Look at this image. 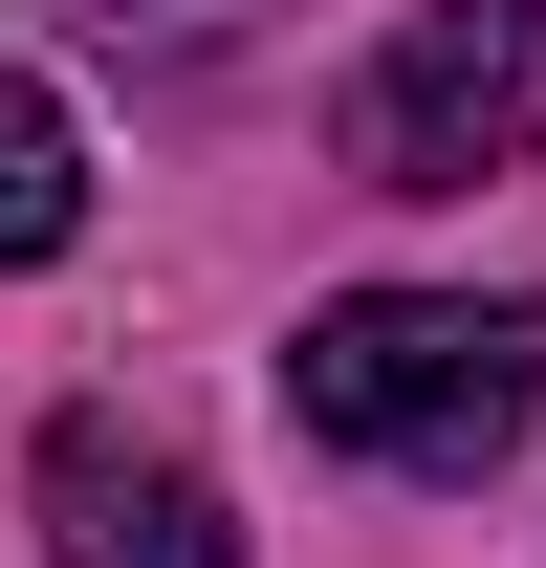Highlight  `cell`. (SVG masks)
<instances>
[{
  "label": "cell",
  "instance_id": "1",
  "mask_svg": "<svg viewBox=\"0 0 546 568\" xmlns=\"http://www.w3.org/2000/svg\"><path fill=\"white\" fill-rule=\"evenodd\" d=\"M284 416L328 459H394V481H481L503 437L546 416V306H481V284H350L284 351Z\"/></svg>",
  "mask_w": 546,
  "mask_h": 568
},
{
  "label": "cell",
  "instance_id": "2",
  "mask_svg": "<svg viewBox=\"0 0 546 568\" xmlns=\"http://www.w3.org/2000/svg\"><path fill=\"white\" fill-rule=\"evenodd\" d=\"M546 153V0H415L350 67V175L372 197H481Z\"/></svg>",
  "mask_w": 546,
  "mask_h": 568
},
{
  "label": "cell",
  "instance_id": "3",
  "mask_svg": "<svg viewBox=\"0 0 546 568\" xmlns=\"http://www.w3.org/2000/svg\"><path fill=\"white\" fill-rule=\"evenodd\" d=\"M44 568H241V525H219V481L175 459V437L67 416L44 437Z\"/></svg>",
  "mask_w": 546,
  "mask_h": 568
},
{
  "label": "cell",
  "instance_id": "4",
  "mask_svg": "<svg viewBox=\"0 0 546 568\" xmlns=\"http://www.w3.org/2000/svg\"><path fill=\"white\" fill-rule=\"evenodd\" d=\"M88 241V153H67V110L0 67V263H67Z\"/></svg>",
  "mask_w": 546,
  "mask_h": 568
},
{
  "label": "cell",
  "instance_id": "5",
  "mask_svg": "<svg viewBox=\"0 0 546 568\" xmlns=\"http://www.w3.org/2000/svg\"><path fill=\"white\" fill-rule=\"evenodd\" d=\"M67 22H88V44H132V67H219L263 0H67Z\"/></svg>",
  "mask_w": 546,
  "mask_h": 568
}]
</instances>
